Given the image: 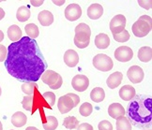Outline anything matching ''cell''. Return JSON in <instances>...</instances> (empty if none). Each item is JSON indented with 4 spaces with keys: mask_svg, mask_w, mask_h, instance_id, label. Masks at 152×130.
<instances>
[{
    "mask_svg": "<svg viewBox=\"0 0 152 130\" xmlns=\"http://www.w3.org/2000/svg\"><path fill=\"white\" fill-rule=\"evenodd\" d=\"M26 130H39L37 127H34V126H28Z\"/></svg>",
    "mask_w": 152,
    "mask_h": 130,
    "instance_id": "cell-42",
    "label": "cell"
},
{
    "mask_svg": "<svg viewBox=\"0 0 152 130\" xmlns=\"http://www.w3.org/2000/svg\"><path fill=\"white\" fill-rule=\"evenodd\" d=\"M145 130H151V129H145Z\"/></svg>",
    "mask_w": 152,
    "mask_h": 130,
    "instance_id": "cell-45",
    "label": "cell"
},
{
    "mask_svg": "<svg viewBox=\"0 0 152 130\" xmlns=\"http://www.w3.org/2000/svg\"><path fill=\"white\" fill-rule=\"evenodd\" d=\"M39 88L36 82H24L22 85V91L25 93L26 96H32V94L37 91Z\"/></svg>",
    "mask_w": 152,
    "mask_h": 130,
    "instance_id": "cell-28",
    "label": "cell"
},
{
    "mask_svg": "<svg viewBox=\"0 0 152 130\" xmlns=\"http://www.w3.org/2000/svg\"><path fill=\"white\" fill-rule=\"evenodd\" d=\"M0 130H3V126H2V123L0 122Z\"/></svg>",
    "mask_w": 152,
    "mask_h": 130,
    "instance_id": "cell-43",
    "label": "cell"
},
{
    "mask_svg": "<svg viewBox=\"0 0 152 130\" xmlns=\"http://www.w3.org/2000/svg\"><path fill=\"white\" fill-rule=\"evenodd\" d=\"M125 112L126 111L124 107L119 103H113L108 108V114L114 119H118V117L125 116Z\"/></svg>",
    "mask_w": 152,
    "mask_h": 130,
    "instance_id": "cell-17",
    "label": "cell"
},
{
    "mask_svg": "<svg viewBox=\"0 0 152 130\" xmlns=\"http://www.w3.org/2000/svg\"><path fill=\"white\" fill-rule=\"evenodd\" d=\"M25 30H26L27 37L32 38V39L37 38L39 37V27L35 25V23H28L27 25H26Z\"/></svg>",
    "mask_w": 152,
    "mask_h": 130,
    "instance_id": "cell-26",
    "label": "cell"
},
{
    "mask_svg": "<svg viewBox=\"0 0 152 130\" xmlns=\"http://www.w3.org/2000/svg\"><path fill=\"white\" fill-rule=\"evenodd\" d=\"M129 122L140 128H149L152 123V98L147 96H135L128 105Z\"/></svg>",
    "mask_w": 152,
    "mask_h": 130,
    "instance_id": "cell-2",
    "label": "cell"
},
{
    "mask_svg": "<svg viewBox=\"0 0 152 130\" xmlns=\"http://www.w3.org/2000/svg\"><path fill=\"white\" fill-rule=\"evenodd\" d=\"M1 94H2V90H1V87H0V97H1Z\"/></svg>",
    "mask_w": 152,
    "mask_h": 130,
    "instance_id": "cell-44",
    "label": "cell"
},
{
    "mask_svg": "<svg viewBox=\"0 0 152 130\" xmlns=\"http://www.w3.org/2000/svg\"><path fill=\"white\" fill-rule=\"evenodd\" d=\"M99 130H113V126L109 121L107 120H103L102 122H100L98 126Z\"/></svg>",
    "mask_w": 152,
    "mask_h": 130,
    "instance_id": "cell-34",
    "label": "cell"
},
{
    "mask_svg": "<svg viewBox=\"0 0 152 130\" xmlns=\"http://www.w3.org/2000/svg\"><path fill=\"white\" fill-rule=\"evenodd\" d=\"M113 37H114V39L115 41H118V42H121V43H123V42H127V41L130 39V33H129L126 29L124 31H122L121 33L119 34H115V35H113Z\"/></svg>",
    "mask_w": 152,
    "mask_h": 130,
    "instance_id": "cell-32",
    "label": "cell"
},
{
    "mask_svg": "<svg viewBox=\"0 0 152 130\" xmlns=\"http://www.w3.org/2000/svg\"><path fill=\"white\" fill-rule=\"evenodd\" d=\"M136 96L135 88L132 85H124L119 90V97L124 101H131V100Z\"/></svg>",
    "mask_w": 152,
    "mask_h": 130,
    "instance_id": "cell-16",
    "label": "cell"
},
{
    "mask_svg": "<svg viewBox=\"0 0 152 130\" xmlns=\"http://www.w3.org/2000/svg\"><path fill=\"white\" fill-rule=\"evenodd\" d=\"M93 66L98 70H101V71H103V72H107L113 68L114 62L110 56L103 54H99L93 58Z\"/></svg>",
    "mask_w": 152,
    "mask_h": 130,
    "instance_id": "cell-7",
    "label": "cell"
},
{
    "mask_svg": "<svg viewBox=\"0 0 152 130\" xmlns=\"http://www.w3.org/2000/svg\"><path fill=\"white\" fill-rule=\"evenodd\" d=\"M72 85L73 89L77 92H85L89 86V80L86 76L78 74L73 77Z\"/></svg>",
    "mask_w": 152,
    "mask_h": 130,
    "instance_id": "cell-10",
    "label": "cell"
},
{
    "mask_svg": "<svg viewBox=\"0 0 152 130\" xmlns=\"http://www.w3.org/2000/svg\"><path fill=\"white\" fill-rule=\"evenodd\" d=\"M8 37L10 40H11L12 42L19 41L23 38V33H22L21 28L16 25H10L8 29Z\"/></svg>",
    "mask_w": 152,
    "mask_h": 130,
    "instance_id": "cell-20",
    "label": "cell"
},
{
    "mask_svg": "<svg viewBox=\"0 0 152 130\" xmlns=\"http://www.w3.org/2000/svg\"><path fill=\"white\" fill-rule=\"evenodd\" d=\"M80 123L78 119L74 116H68L63 121V126L67 129H75L78 127Z\"/></svg>",
    "mask_w": 152,
    "mask_h": 130,
    "instance_id": "cell-29",
    "label": "cell"
},
{
    "mask_svg": "<svg viewBox=\"0 0 152 130\" xmlns=\"http://www.w3.org/2000/svg\"><path fill=\"white\" fill-rule=\"evenodd\" d=\"M7 54H8V50L7 48L0 44V62H4L6 60V58H7Z\"/></svg>",
    "mask_w": 152,
    "mask_h": 130,
    "instance_id": "cell-35",
    "label": "cell"
},
{
    "mask_svg": "<svg viewBox=\"0 0 152 130\" xmlns=\"http://www.w3.org/2000/svg\"><path fill=\"white\" fill-rule=\"evenodd\" d=\"M27 122L26 115L22 111H17L11 117V123L16 127L24 126Z\"/></svg>",
    "mask_w": 152,
    "mask_h": 130,
    "instance_id": "cell-22",
    "label": "cell"
},
{
    "mask_svg": "<svg viewBox=\"0 0 152 130\" xmlns=\"http://www.w3.org/2000/svg\"><path fill=\"white\" fill-rule=\"evenodd\" d=\"M4 17H5V11L1 7H0V21H1Z\"/></svg>",
    "mask_w": 152,
    "mask_h": 130,
    "instance_id": "cell-39",
    "label": "cell"
},
{
    "mask_svg": "<svg viewBox=\"0 0 152 130\" xmlns=\"http://www.w3.org/2000/svg\"><path fill=\"white\" fill-rule=\"evenodd\" d=\"M40 78L44 84H47L53 90L59 89L63 84L62 77L54 70H45Z\"/></svg>",
    "mask_w": 152,
    "mask_h": 130,
    "instance_id": "cell-6",
    "label": "cell"
},
{
    "mask_svg": "<svg viewBox=\"0 0 152 130\" xmlns=\"http://www.w3.org/2000/svg\"><path fill=\"white\" fill-rule=\"evenodd\" d=\"M138 4L145 9H150L152 7V1L151 0H140L138 1Z\"/></svg>",
    "mask_w": 152,
    "mask_h": 130,
    "instance_id": "cell-36",
    "label": "cell"
},
{
    "mask_svg": "<svg viewBox=\"0 0 152 130\" xmlns=\"http://www.w3.org/2000/svg\"><path fill=\"white\" fill-rule=\"evenodd\" d=\"M42 126L45 130H56L58 126V121L55 116H48L47 122L42 123Z\"/></svg>",
    "mask_w": 152,
    "mask_h": 130,
    "instance_id": "cell-30",
    "label": "cell"
},
{
    "mask_svg": "<svg viewBox=\"0 0 152 130\" xmlns=\"http://www.w3.org/2000/svg\"><path fill=\"white\" fill-rule=\"evenodd\" d=\"M138 59L144 63L150 62L152 59V49L148 46H144L140 48L138 51Z\"/></svg>",
    "mask_w": 152,
    "mask_h": 130,
    "instance_id": "cell-23",
    "label": "cell"
},
{
    "mask_svg": "<svg viewBox=\"0 0 152 130\" xmlns=\"http://www.w3.org/2000/svg\"><path fill=\"white\" fill-rule=\"evenodd\" d=\"M5 67L9 74L18 81L36 82L47 68V63L37 41L23 37L9 46Z\"/></svg>",
    "mask_w": 152,
    "mask_h": 130,
    "instance_id": "cell-1",
    "label": "cell"
},
{
    "mask_svg": "<svg viewBox=\"0 0 152 130\" xmlns=\"http://www.w3.org/2000/svg\"><path fill=\"white\" fill-rule=\"evenodd\" d=\"M53 3L57 6H62L64 3H65V0H62V1H53Z\"/></svg>",
    "mask_w": 152,
    "mask_h": 130,
    "instance_id": "cell-40",
    "label": "cell"
},
{
    "mask_svg": "<svg viewBox=\"0 0 152 130\" xmlns=\"http://www.w3.org/2000/svg\"><path fill=\"white\" fill-rule=\"evenodd\" d=\"M23 108L26 110L31 111V113L34 112V110H37L38 106L40 105L39 101V97H34V96H26L24 97V99L22 101Z\"/></svg>",
    "mask_w": 152,
    "mask_h": 130,
    "instance_id": "cell-13",
    "label": "cell"
},
{
    "mask_svg": "<svg viewBox=\"0 0 152 130\" xmlns=\"http://www.w3.org/2000/svg\"><path fill=\"white\" fill-rule=\"evenodd\" d=\"M116 130H132V125L125 116L118 117L116 119Z\"/></svg>",
    "mask_w": 152,
    "mask_h": 130,
    "instance_id": "cell-27",
    "label": "cell"
},
{
    "mask_svg": "<svg viewBox=\"0 0 152 130\" xmlns=\"http://www.w3.org/2000/svg\"><path fill=\"white\" fill-rule=\"evenodd\" d=\"M94 42H95V45L98 49H102V50L107 49L110 45V38L106 34L101 33L96 36Z\"/></svg>",
    "mask_w": 152,
    "mask_h": 130,
    "instance_id": "cell-21",
    "label": "cell"
},
{
    "mask_svg": "<svg viewBox=\"0 0 152 130\" xmlns=\"http://www.w3.org/2000/svg\"><path fill=\"white\" fill-rule=\"evenodd\" d=\"M93 111V107L92 105L88 102H85L84 104H82L80 106V110H79V112L82 116L84 117H87L89 116Z\"/></svg>",
    "mask_w": 152,
    "mask_h": 130,
    "instance_id": "cell-31",
    "label": "cell"
},
{
    "mask_svg": "<svg viewBox=\"0 0 152 130\" xmlns=\"http://www.w3.org/2000/svg\"><path fill=\"white\" fill-rule=\"evenodd\" d=\"M74 45L79 49H85L90 43L91 30L86 23H82L74 29Z\"/></svg>",
    "mask_w": 152,
    "mask_h": 130,
    "instance_id": "cell-3",
    "label": "cell"
},
{
    "mask_svg": "<svg viewBox=\"0 0 152 130\" xmlns=\"http://www.w3.org/2000/svg\"><path fill=\"white\" fill-rule=\"evenodd\" d=\"M127 76L132 84H140L144 80V70L139 66H132L127 71Z\"/></svg>",
    "mask_w": 152,
    "mask_h": 130,
    "instance_id": "cell-11",
    "label": "cell"
},
{
    "mask_svg": "<svg viewBox=\"0 0 152 130\" xmlns=\"http://www.w3.org/2000/svg\"><path fill=\"white\" fill-rule=\"evenodd\" d=\"M38 20L42 26H49L54 23V15L49 10H42L39 13Z\"/></svg>",
    "mask_w": 152,
    "mask_h": 130,
    "instance_id": "cell-19",
    "label": "cell"
},
{
    "mask_svg": "<svg viewBox=\"0 0 152 130\" xmlns=\"http://www.w3.org/2000/svg\"><path fill=\"white\" fill-rule=\"evenodd\" d=\"M133 57L132 50L128 46H120L115 51V58L118 61L125 63L131 61Z\"/></svg>",
    "mask_w": 152,
    "mask_h": 130,
    "instance_id": "cell-9",
    "label": "cell"
},
{
    "mask_svg": "<svg viewBox=\"0 0 152 130\" xmlns=\"http://www.w3.org/2000/svg\"><path fill=\"white\" fill-rule=\"evenodd\" d=\"M3 39H4V33L0 30V42H1Z\"/></svg>",
    "mask_w": 152,
    "mask_h": 130,
    "instance_id": "cell-41",
    "label": "cell"
},
{
    "mask_svg": "<svg viewBox=\"0 0 152 130\" xmlns=\"http://www.w3.org/2000/svg\"><path fill=\"white\" fill-rule=\"evenodd\" d=\"M86 14L91 20L100 19L103 14V8L100 4H92L86 10Z\"/></svg>",
    "mask_w": 152,
    "mask_h": 130,
    "instance_id": "cell-15",
    "label": "cell"
},
{
    "mask_svg": "<svg viewBox=\"0 0 152 130\" xmlns=\"http://www.w3.org/2000/svg\"><path fill=\"white\" fill-rule=\"evenodd\" d=\"M30 15H31L30 9H29L27 7H26V6H22V7H20L18 9H17L16 18L19 22L25 23L30 18Z\"/></svg>",
    "mask_w": 152,
    "mask_h": 130,
    "instance_id": "cell-25",
    "label": "cell"
},
{
    "mask_svg": "<svg viewBox=\"0 0 152 130\" xmlns=\"http://www.w3.org/2000/svg\"><path fill=\"white\" fill-rule=\"evenodd\" d=\"M77 130H93V126L87 123H81V125L78 126V127L76 128Z\"/></svg>",
    "mask_w": 152,
    "mask_h": 130,
    "instance_id": "cell-37",
    "label": "cell"
},
{
    "mask_svg": "<svg viewBox=\"0 0 152 130\" xmlns=\"http://www.w3.org/2000/svg\"><path fill=\"white\" fill-rule=\"evenodd\" d=\"M82 16V9L78 4H69L65 9V17L68 21L74 22Z\"/></svg>",
    "mask_w": 152,
    "mask_h": 130,
    "instance_id": "cell-12",
    "label": "cell"
},
{
    "mask_svg": "<svg viewBox=\"0 0 152 130\" xmlns=\"http://www.w3.org/2000/svg\"><path fill=\"white\" fill-rule=\"evenodd\" d=\"M152 29V19L150 16L143 15L133 23L132 30L134 36L137 38H144L150 33Z\"/></svg>",
    "mask_w": 152,
    "mask_h": 130,
    "instance_id": "cell-4",
    "label": "cell"
},
{
    "mask_svg": "<svg viewBox=\"0 0 152 130\" xmlns=\"http://www.w3.org/2000/svg\"><path fill=\"white\" fill-rule=\"evenodd\" d=\"M64 62L69 68H74L79 63V55L74 50H68L64 54Z\"/></svg>",
    "mask_w": 152,
    "mask_h": 130,
    "instance_id": "cell-14",
    "label": "cell"
},
{
    "mask_svg": "<svg viewBox=\"0 0 152 130\" xmlns=\"http://www.w3.org/2000/svg\"><path fill=\"white\" fill-rule=\"evenodd\" d=\"M126 22L127 20L124 15L122 14L115 15L110 22V30L112 32V34L115 35L124 31L126 26Z\"/></svg>",
    "mask_w": 152,
    "mask_h": 130,
    "instance_id": "cell-8",
    "label": "cell"
},
{
    "mask_svg": "<svg viewBox=\"0 0 152 130\" xmlns=\"http://www.w3.org/2000/svg\"><path fill=\"white\" fill-rule=\"evenodd\" d=\"M44 3V1L43 0H31L30 1V4L32 5V6H34V7H40L42 4Z\"/></svg>",
    "mask_w": 152,
    "mask_h": 130,
    "instance_id": "cell-38",
    "label": "cell"
},
{
    "mask_svg": "<svg viewBox=\"0 0 152 130\" xmlns=\"http://www.w3.org/2000/svg\"><path fill=\"white\" fill-rule=\"evenodd\" d=\"M122 79H123V74L119 71H115L108 77L106 84L110 89H115L116 87L120 85Z\"/></svg>",
    "mask_w": 152,
    "mask_h": 130,
    "instance_id": "cell-18",
    "label": "cell"
},
{
    "mask_svg": "<svg viewBox=\"0 0 152 130\" xmlns=\"http://www.w3.org/2000/svg\"><path fill=\"white\" fill-rule=\"evenodd\" d=\"M80 102V97L77 94L69 93L63 97H60L57 102V107L61 114H65L69 112L73 108H75Z\"/></svg>",
    "mask_w": 152,
    "mask_h": 130,
    "instance_id": "cell-5",
    "label": "cell"
},
{
    "mask_svg": "<svg viewBox=\"0 0 152 130\" xmlns=\"http://www.w3.org/2000/svg\"><path fill=\"white\" fill-rule=\"evenodd\" d=\"M90 98L92 101L100 103L103 101L105 98V92L102 87H95L90 93Z\"/></svg>",
    "mask_w": 152,
    "mask_h": 130,
    "instance_id": "cell-24",
    "label": "cell"
},
{
    "mask_svg": "<svg viewBox=\"0 0 152 130\" xmlns=\"http://www.w3.org/2000/svg\"><path fill=\"white\" fill-rule=\"evenodd\" d=\"M42 97L45 100V102L50 106V108L56 104V94L53 92H45Z\"/></svg>",
    "mask_w": 152,
    "mask_h": 130,
    "instance_id": "cell-33",
    "label": "cell"
}]
</instances>
